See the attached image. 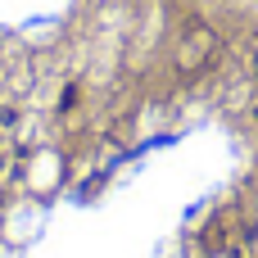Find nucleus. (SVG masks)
Wrapping results in <instances>:
<instances>
[{"label":"nucleus","mask_w":258,"mask_h":258,"mask_svg":"<svg viewBox=\"0 0 258 258\" xmlns=\"http://www.w3.org/2000/svg\"><path fill=\"white\" fill-rule=\"evenodd\" d=\"M254 240H258V222L245 218V222H240V245H254Z\"/></svg>","instance_id":"nucleus-3"},{"label":"nucleus","mask_w":258,"mask_h":258,"mask_svg":"<svg viewBox=\"0 0 258 258\" xmlns=\"http://www.w3.org/2000/svg\"><path fill=\"white\" fill-rule=\"evenodd\" d=\"M18 127V109L14 104H0V132H14Z\"/></svg>","instance_id":"nucleus-2"},{"label":"nucleus","mask_w":258,"mask_h":258,"mask_svg":"<svg viewBox=\"0 0 258 258\" xmlns=\"http://www.w3.org/2000/svg\"><path fill=\"white\" fill-rule=\"evenodd\" d=\"M200 249H204V254H227V249H231V245H227V231H222L218 222H209V227L200 231Z\"/></svg>","instance_id":"nucleus-1"},{"label":"nucleus","mask_w":258,"mask_h":258,"mask_svg":"<svg viewBox=\"0 0 258 258\" xmlns=\"http://www.w3.org/2000/svg\"><path fill=\"white\" fill-rule=\"evenodd\" d=\"M9 159H14V150H0V172H9Z\"/></svg>","instance_id":"nucleus-5"},{"label":"nucleus","mask_w":258,"mask_h":258,"mask_svg":"<svg viewBox=\"0 0 258 258\" xmlns=\"http://www.w3.org/2000/svg\"><path fill=\"white\" fill-rule=\"evenodd\" d=\"M249 77L258 82V45H254V54H249Z\"/></svg>","instance_id":"nucleus-4"}]
</instances>
